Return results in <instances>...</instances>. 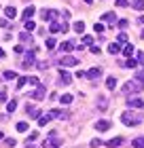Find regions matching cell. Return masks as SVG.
<instances>
[{"instance_id":"cell-26","label":"cell","mask_w":144,"mask_h":148,"mask_svg":"<svg viewBox=\"0 0 144 148\" xmlns=\"http://www.w3.org/2000/svg\"><path fill=\"white\" fill-rule=\"evenodd\" d=\"M15 129H17L19 133H23V131H28V123H23V121H21V123H17V127H15Z\"/></svg>"},{"instance_id":"cell-40","label":"cell","mask_w":144,"mask_h":148,"mask_svg":"<svg viewBox=\"0 0 144 148\" xmlns=\"http://www.w3.org/2000/svg\"><path fill=\"white\" fill-rule=\"evenodd\" d=\"M6 102V91L2 89V91H0V104H4Z\"/></svg>"},{"instance_id":"cell-45","label":"cell","mask_w":144,"mask_h":148,"mask_svg":"<svg viewBox=\"0 0 144 148\" xmlns=\"http://www.w3.org/2000/svg\"><path fill=\"white\" fill-rule=\"evenodd\" d=\"M91 53H93V55H98V53H100V47H95V45H91Z\"/></svg>"},{"instance_id":"cell-8","label":"cell","mask_w":144,"mask_h":148,"mask_svg":"<svg viewBox=\"0 0 144 148\" xmlns=\"http://www.w3.org/2000/svg\"><path fill=\"white\" fill-rule=\"evenodd\" d=\"M110 121H98V123H95V129H98V131H108V129H110Z\"/></svg>"},{"instance_id":"cell-36","label":"cell","mask_w":144,"mask_h":148,"mask_svg":"<svg viewBox=\"0 0 144 148\" xmlns=\"http://www.w3.org/2000/svg\"><path fill=\"white\" fill-rule=\"evenodd\" d=\"M83 45H93V36H83Z\"/></svg>"},{"instance_id":"cell-6","label":"cell","mask_w":144,"mask_h":148,"mask_svg":"<svg viewBox=\"0 0 144 148\" xmlns=\"http://www.w3.org/2000/svg\"><path fill=\"white\" fill-rule=\"evenodd\" d=\"M59 144H61V140H59L57 136H51V140H47L43 146H45V148H55V146H59Z\"/></svg>"},{"instance_id":"cell-33","label":"cell","mask_w":144,"mask_h":148,"mask_svg":"<svg viewBox=\"0 0 144 148\" xmlns=\"http://www.w3.org/2000/svg\"><path fill=\"white\" fill-rule=\"evenodd\" d=\"M19 38H21L23 42H28V40H32V36H30V32H21V34H19Z\"/></svg>"},{"instance_id":"cell-37","label":"cell","mask_w":144,"mask_h":148,"mask_svg":"<svg viewBox=\"0 0 144 148\" xmlns=\"http://www.w3.org/2000/svg\"><path fill=\"white\" fill-rule=\"evenodd\" d=\"M116 38H119V42H127V34H125V32H119Z\"/></svg>"},{"instance_id":"cell-27","label":"cell","mask_w":144,"mask_h":148,"mask_svg":"<svg viewBox=\"0 0 144 148\" xmlns=\"http://www.w3.org/2000/svg\"><path fill=\"white\" fill-rule=\"evenodd\" d=\"M34 30H36V23H34L32 19H30V21H25V32H34Z\"/></svg>"},{"instance_id":"cell-3","label":"cell","mask_w":144,"mask_h":148,"mask_svg":"<svg viewBox=\"0 0 144 148\" xmlns=\"http://www.w3.org/2000/svg\"><path fill=\"white\" fill-rule=\"evenodd\" d=\"M121 121H123V125H127V127H129V125H138V123H140V119H136L132 112H123V114H121Z\"/></svg>"},{"instance_id":"cell-29","label":"cell","mask_w":144,"mask_h":148,"mask_svg":"<svg viewBox=\"0 0 144 148\" xmlns=\"http://www.w3.org/2000/svg\"><path fill=\"white\" fill-rule=\"evenodd\" d=\"M134 9H136V11H144V0H136V2H134Z\"/></svg>"},{"instance_id":"cell-48","label":"cell","mask_w":144,"mask_h":148,"mask_svg":"<svg viewBox=\"0 0 144 148\" xmlns=\"http://www.w3.org/2000/svg\"><path fill=\"white\" fill-rule=\"evenodd\" d=\"M138 21H140V23L144 25V15H140V17H138Z\"/></svg>"},{"instance_id":"cell-16","label":"cell","mask_w":144,"mask_h":148,"mask_svg":"<svg viewBox=\"0 0 144 148\" xmlns=\"http://www.w3.org/2000/svg\"><path fill=\"white\" fill-rule=\"evenodd\" d=\"M32 97H34V99H43V97H45V87H38V89L32 93Z\"/></svg>"},{"instance_id":"cell-11","label":"cell","mask_w":144,"mask_h":148,"mask_svg":"<svg viewBox=\"0 0 144 148\" xmlns=\"http://www.w3.org/2000/svg\"><path fill=\"white\" fill-rule=\"evenodd\" d=\"M108 53H112V55L121 53V45L119 42H110V45H108Z\"/></svg>"},{"instance_id":"cell-17","label":"cell","mask_w":144,"mask_h":148,"mask_svg":"<svg viewBox=\"0 0 144 148\" xmlns=\"http://www.w3.org/2000/svg\"><path fill=\"white\" fill-rule=\"evenodd\" d=\"M134 53H136L134 45H125V49H123V55H127V57H134Z\"/></svg>"},{"instance_id":"cell-15","label":"cell","mask_w":144,"mask_h":148,"mask_svg":"<svg viewBox=\"0 0 144 148\" xmlns=\"http://www.w3.org/2000/svg\"><path fill=\"white\" fill-rule=\"evenodd\" d=\"M72 28H74V32H76V34H83V32H85V23H83V21H74Z\"/></svg>"},{"instance_id":"cell-32","label":"cell","mask_w":144,"mask_h":148,"mask_svg":"<svg viewBox=\"0 0 144 148\" xmlns=\"http://www.w3.org/2000/svg\"><path fill=\"white\" fill-rule=\"evenodd\" d=\"M93 32H95V34H102V32H104V23H95L93 25Z\"/></svg>"},{"instance_id":"cell-47","label":"cell","mask_w":144,"mask_h":148,"mask_svg":"<svg viewBox=\"0 0 144 148\" xmlns=\"http://www.w3.org/2000/svg\"><path fill=\"white\" fill-rule=\"evenodd\" d=\"M116 6H127V0H116Z\"/></svg>"},{"instance_id":"cell-44","label":"cell","mask_w":144,"mask_h":148,"mask_svg":"<svg viewBox=\"0 0 144 148\" xmlns=\"http://www.w3.org/2000/svg\"><path fill=\"white\" fill-rule=\"evenodd\" d=\"M138 64H144V53L138 51Z\"/></svg>"},{"instance_id":"cell-25","label":"cell","mask_w":144,"mask_h":148,"mask_svg":"<svg viewBox=\"0 0 144 148\" xmlns=\"http://www.w3.org/2000/svg\"><path fill=\"white\" fill-rule=\"evenodd\" d=\"M125 66H127V68H132V70H134V68H136V66H138V59H134V57H129V59H127V62H125Z\"/></svg>"},{"instance_id":"cell-35","label":"cell","mask_w":144,"mask_h":148,"mask_svg":"<svg viewBox=\"0 0 144 148\" xmlns=\"http://www.w3.org/2000/svg\"><path fill=\"white\" fill-rule=\"evenodd\" d=\"M61 80H64V83H70V74L66 70H61Z\"/></svg>"},{"instance_id":"cell-24","label":"cell","mask_w":144,"mask_h":148,"mask_svg":"<svg viewBox=\"0 0 144 148\" xmlns=\"http://www.w3.org/2000/svg\"><path fill=\"white\" fill-rule=\"evenodd\" d=\"M28 85H32V87H40V80H38L36 76H28Z\"/></svg>"},{"instance_id":"cell-34","label":"cell","mask_w":144,"mask_h":148,"mask_svg":"<svg viewBox=\"0 0 144 148\" xmlns=\"http://www.w3.org/2000/svg\"><path fill=\"white\" fill-rule=\"evenodd\" d=\"M116 23H119V28H121V30H125L127 25H129V21H127V19H119Z\"/></svg>"},{"instance_id":"cell-7","label":"cell","mask_w":144,"mask_h":148,"mask_svg":"<svg viewBox=\"0 0 144 148\" xmlns=\"http://www.w3.org/2000/svg\"><path fill=\"white\" fill-rule=\"evenodd\" d=\"M34 13H36V9H34V6L30 4V6H25V9H23V13H21V17L25 19V21H30V19H32V15H34Z\"/></svg>"},{"instance_id":"cell-51","label":"cell","mask_w":144,"mask_h":148,"mask_svg":"<svg viewBox=\"0 0 144 148\" xmlns=\"http://www.w3.org/2000/svg\"><path fill=\"white\" fill-rule=\"evenodd\" d=\"M2 138H4V133H2V131H0V140H2Z\"/></svg>"},{"instance_id":"cell-14","label":"cell","mask_w":144,"mask_h":148,"mask_svg":"<svg viewBox=\"0 0 144 148\" xmlns=\"http://www.w3.org/2000/svg\"><path fill=\"white\" fill-rule=\"evenodd\" d=\"M72 49H74L72 42H61V45H59V51H61V53H70Z\"/></svg>"},{"instance_id":"cell-9","label":"cell","mask_w":144,"mask_h":148,"mask_svg":"<svg viewBox=\"0 0 144 148\" xmlns=\"http://www.w3.org/2000/svg\"><path fill=\"white\" fill-rule=\"evenodd\" d=\"M4 15H6V19H15V17H17V9H15V6H6V9H4Z\"/></svg>"},{"instance_id":"cell-52","label":"cell","mask_w":144,"mask_h":148,"mask_svg":"<svg viewBox=\"0 0 144 148\" xmlns=\"http://www.w3.org/2000/svg\"><path fill=\"white\" fill-rule=\"evenodd\" d=\"M25 148H34V146H25Z\"/></svg>"},{"instance_id":"cell-42","label":"cell","mask_w":144,"mask_h":148,"mask_svg":"<svg viewBox=\"0 0 144 148\" xmlns=\"http://www.w3.org/2000/svg\"><path fill=\"white\" fill-rule=\"evenodd\" d=\"M13 51H15V53H23V47L21 45H15V47H13Z\"/></svg>"},{"instance_id":"cell-41","label":"cell","mask_w":144,"mask_h":148,"mask_svg":"<svg viewBox=\"0 0 144 148\" xmlns=\"http://www.w3.org/2000/svg\"><path fill=\"white\" fill-rule=\"evenodd\" d=\"M68 30H70V25H68V23L64 21V23H61V30H59V32H64V34H66V32H68Z\"/></svg>"},{"instance_id":"cell-39","label":"cell","mask_w":144,"mask_h":148,"mask_svg":"<svg viewBox=\"0 0 144 148\" xmlns=\"http://www.w3.org/2000/svg\"><path fill=\"white\" fill-rule=\"evenodd\" d=\"M98 146H102V140H100V138L91 140V148H98Z\"/></svg>"},{"instance_id":"cell-5","label":"cell","mask_w":144,"mask_h":148,"mask_svg":"<svg viewBox=\"0 0 144 148\" xmlns=\"http://www.w3.org/2000/svg\"><path fill=\"white\" fill-rule=\"evenodd\" d=\"M85 76H87V78H91V80H95V78H100V76H102V70H100V68H91V70H87V72H85Z\"/></svg>"},{"instance_id":"cell-53","label":"cell","mask_w":144,"mask_h":148,"mask_svg":"<svg viewBox=\"0 0 144 148\" xmlns=\"http://www.w3.org/2000/svg\"><path fill=\"white\" fill-rule=\"evenodd\" d=\"M142 38H144V30H142Z\"/></svg>"},{"instance_id":"cell-50","label":"cell","mask_w":144,"mask_h":148,"mask_svg":"<svg viewBox=\"0 0 144 148\" xmlns=\"http://www.w3.org/2000/svg\"><path fill=\"white\" fill-rule=\"evenodd\" d=\"M85 4H93V0H85Z\"/></svg>"},{"instance_id":"cell-31","label":"cell","mask_w":144,"mask_h":148,"mask_svg":"<svg viewBox=\"0 0 144 148\" xmlns=\"http://www.w3.org/2000/svg\"><path fill=\"white\" fill-rule=\"evenodd\" d=\"M30 64H34V51L32 53L28 51V55H25V66H30Z\"/></svg>"},{"instance_id":"cell-38","label":"cell","mask_w":144,"mask_h":148,"mask_svg":"<svg viewBox=\"0 0 144 148\" xmlns=\"http://www.w3.org/2000/svg\"><path fill=\"white\" fill-rule=\"evenodd\" d=\"M15 144H17L15 138H9V140H6V146H9V148H15Z\"/></svg>"},{"instance_id":"cell-4","label":"cell","mask_w":144,"mask_h":148,"mask_svg":"<svg viewBox=\"0 0 144 148\" xmlns=\"http://www.w3.org/2000/svg\"><path fill=\"white\" fill-rule=\"evenodd\" d=\"M127 104H129V108H144V102L140 97H129Z\"/></svg>"},{"instance_id":"cell-30","label":"cell","mask_w":144,"mask_h":148,"mask_svg":"<svg viewBox=\"0 0 144 148\" xmlns=\"http://www.w3.org/2000/svg\"><path fill=\"white\" fill-rule=\"evenodd\" d=\"M45 45H47V49H55V38H47Z\"/></svg>"},{"instance_id":"cell-1","label":"cell","mask_w":144,"mask_h":148,"mask_svg":"<svg viewBox=\"0 0 144 148\" xmlns=\"http://www.w3.org/2000/svg\"><path fill=\"white\" fill-rule=\"evenodd\" d=\"M144 89V80H127V85H125V93H140Z\"/></svg>"},{"instance_id":"cell-28","label":"cell","mask_w":144,"mask_h":148,"mask_svg":"<svg viewBox=\"0 0 144 148\" xmlns=\"http://www.w3.org/2000/svg\"><path fill=\"white\" fill-rule=\"evenodd\" d=\"M6 110H9V112H15V110H17V102H15V99L6 104Z\"/></svg>"},{"instance_id":"cell-21","label":"cell","mask_w":144,"mask_h":148,"mask_svg":"<svg viewBox=\"0 0 144 148\" xmlns=\"http://www.w3.org/2000/svg\"><path fill=\"white\" fill-rule=\"evenodd\" d=\"M134 148H144V138H136L134 142H132Z\"/></svg>"},{"instance_id":"cell-19","label":"cell","mask_w":144,"mask_h":148,"mask_svg":"<svg viewBox=\"0 0 144 148\" xmlns=\"http://www.w3.org/2000/svg\"><path fill=\"white\" fill-rule=\"evenodd\" d=\"M49 30H51V34H55V32H59V30H61V23H57V21H51Z\"/></svg>"},{"instance_id":"cell-18","label":"cell","mask_w":144,"mask_h":148,"mask_svg":"<svg viewBox=\"0 0 144 148\" xmlns=\"http://www.w3.org/2000/svg\"><path fill=\"white\" fill-rule=\"evenodd\" d=\"M106 87H108L110 91H114V87H116V78H114V76H108V78H106Z\"/></svg>"},{"instance_id":"cell-2","label":"cell","mask_w":144,"mask_h":148,"mask_svg":"<svg viewBox=\"0 0 144 148\" xmlns=\"http://www.w3.org/2000/svg\"><path fill=\"white\" fill-rule=\"evenodd\" d=\"M59 64L64 66V68H74V66H79V57H74V55H64L59 59Z\"/></svg>"},{"instance_id":"cell-13","label":"cell","mask_w":144,"mask_h":148,"mask_svg":"<svg viewBox=\"0 0 144 148\" xmlns=\"http://www.w3.org/2000/svg\"><path fill=\"white\" fill-rule=\"evenodd\" d=\"M51 119H53V116H51V114H49V112H47V114H43V116H40V119H38V127H45V125H47V123H49V121H51Z\"/></svg>"},{"instance_id":"cell-10","label":"cell","mask_w":144,"mask_h":148,"mask_svg":"<svg viewBox=\"0 0 144 148\" xmlns=\"http://www.w3.org/2000/svg\"><path fill=\"white\" fill-rule=\"evenodd\" d=\"M102 19H104V21H108V23H114V21H116L119 17H116L114 13L110 11V13H104V15H102Z\"/></svg>"},{"instance_id":"cell-20","label":"cell","mask_w":144,"mask_h":148,"mask_svg":"<svg viewBox=\"0 0 144 148\" xmlns=\"http://www.w3.org/2000/svg\"><path fill=\"white\" fill-rule=\"evenodd\" d=\"M25 85H28V78H25V76H19V78H17V89H23Z\"/></svg>"},{"instance_id":"cell-49","label":"cell","mask_w":144,"mask_h":148,"mask_svg":"<svg viewBox=\"0 0 144 148\" xmlns=\"http://www.w3.org/2000/svg\"><path fill=\"white\" fill-rule=\"evenodd\" d=\"M4 55H6V53H4L2 49H0V59H4Z\"/></svg>"},{"instance_id":"cell-46","label":"cell","mask_w":144,"mask_h":148,"mask_svg":"<svg viewBox=\"0 0 144 148\" xmlns=\"http://www.w3.org/2000/svg\"><path fill=\"white\" fill-rule=\"evenodd\" d=\"M0 28H9V21H6V19H0Z\"/></svg>"},{"instance_id":"cell-43","label":"cell","mask_w":144,"mask_h":148,"mask_svg":"<svg viewBox=\"0 0 144 148\" xmlns=\"http://www.w3.org/2000/svg\"><path fill=\"white\" fill-rule=\"evenodd\" d=\"M36 138H38V131H32V133H30V138H28V140H30V142H34V140H36Z\"/></svg>"},{"instance_id":"cell-12","label":"cell","mask_w":144,"mask_h":148,"mask_svg":"<svg viewBox=\"0 0 144 148\" xmlns=\"http://www.w3.org/2000/svg\"><path fill=\"white\" fill-rule=\"evenodd\" d=\"M121 144H123V140H121V138H112V140H108V142H106L108 148H116V146H121Z\"/></svg>"},{"instance_id":"cell-22","label":"cell","mask_w":144,"mask_h":148,"mask_svg":"<svg viewBox=\"0 0 144 148\" xmlns=\"http://www.w3.org/2000/svg\"><path fill=\"white\" fill-rule=\"evenodd\" d=\"M4 78H6V80L17 78V72H15V70H6V72H4Z\"/></svg>"},{"instance_id":"cell-23","label":"cell","mask_w":144,"mask_h":148,"mask_svg":"<svg viewBox=\"0 0 144 148\" xmlns=\"http://www.w3.org/2000/svg\"><path fill=\"white\" fill-rule=\"evenodd\" d=\"M59 102H61V104H70V102H72V95H70V93H64V95L59 97Z\"/></svg>"}]
</instances>
